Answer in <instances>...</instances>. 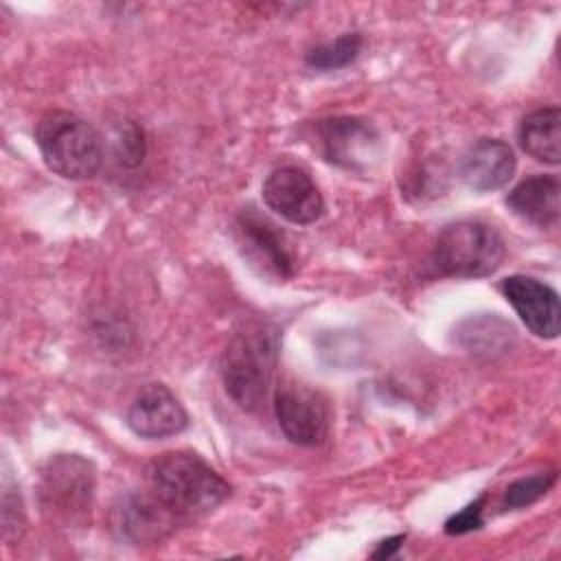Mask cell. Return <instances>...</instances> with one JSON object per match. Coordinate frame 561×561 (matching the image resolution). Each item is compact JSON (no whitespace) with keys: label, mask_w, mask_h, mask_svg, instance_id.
<instances>
[{"label":"cell","mask_w":561,"mask_h":561,"mask_svg":"<svg viewBox=\"0 0 561 561\" xmlns=\"http://www.w3.org/2000/svg\"><path fill=\"white\" fill-rule=\"evenodd\" d=\"M274 414L280 432L300 447H316L329 434V405L324 397L302 383L278 386Z\"/></svg>","instance_id":"ba28073f"},{"label":"cell","mask_w":561,"mask_h":561,"mask_svg":"<svg viewBox=\"0 0 561 561\" xmlns=\"http://www.w3.org/2000/svg\"><path fill=\"white\" fill-rule=\"evenodd\" d=\"M127 425L140 438L175 436L188 425V414L164 383H147L127 410Z\"/></svg>","instance_id":"8fae6325"},{"label":"cell","mask_w":561,"mask_h":561,"mask_svg":"<svg viewBox=\"0 0 561 561\" xmlns=\"http://www.w3.org/2000/svg\"><path fill=\"white\" fill-rule=\"evenodd\" d=\"M500 232L482 221H456L443 228L434 243V265L443 276L482 278L504 261Z\"/></svg>","instance_id":"277c9868"},{"label":"cell","mask_w":561,"mask_h":561,"mask_svg":"<svg viewBox=\"0 0 561 561\" xmlns=\"http://www.w3.org/2000/svg\"><path fill=\"white\" fill-rule=\"evenodd\" d=\"M515 173V153L497 138L476 140L460 160V175L478 193L502 188Z\"/></svg>","instance_id":"7c38bea8"},{"label":"cell","mask_w":561,"mask_h":561,"mask_svg":"<svg viewBox=\"0 0 561 561\" xmlns=\"http://www.w3.org/2000/svg\"><path fill=\"white\" fill-rule=\"evenodd\" d=\"M178 522L180 519L169 508H164L151 493H147L129 495L116 508L114 526L121 537L136 543H149L160 541L164 535H169Z\"/></svg>","instance_id":"4fadbf2b"},{"label":"cell","mask_w":561,"mask_h":561,"mask_svg":"<svg viewBox=\"0 0 561 561\" xmlns=\"http://www.w3.org/2000/svg\"><path fill=\"white\" fill-rule=\"evenodd\" d=\"M94 465L79 454L50 456L39 469V504L46 515L64 524L85 519L94 500Z\"/></svg>","instance_id":"5b68a950"},{"label":"cell","mask_w":561,"mask_h":561,"mask_svg":"<svg viewBox=\"0 0 561 561\" xmlns=\"http://www.w3.org/2000/svg\"><path fill=\"white\" fill-rule=\"evenodd\" d=\"M35 142L46 167L68 180H88L96 175L103 160L96 129L66 110H53L39 118Z\"/></svg>","instance_id":"3957f363"},{"label":"cell","mask_w":561,"mask_h":561,"mask_svg":"<svg viewBox=\"0 0 561 561\" xmlns=\"http://www.w3.org/2000/svg\"><path fill=\"white\" fill-rule=\"evenodd\" d=\"M554 482H557V471H539V473L519 478L506 486L502 497V508L506 511L526 508L535 504L539 497H543Z\"/></svg>","instance_id":"e0dca14e"},{"label":"cell","mask_w":561,"mask_h":561,"mask_svg":"<svg viewBox=\"0 0 561 561\" xmlns=\"http://www.w3.org/2000/svg\"><path fill=\"white\" fill-rule=\"evenodd\" d=\"M318 147L331 164L346 171L370 169L381 153V136L370 121L357 116H329L313 125Z\"/></svg>","instance_id":"8992f818"},{"label":"cell","mask_w":561,"mask_h":561,"mask_svg":"<svg viewBox=\"0 0 561 561\" xmlns=\"http://www.w3.org/2000/svg\"><path fill=\"white\" fill-rule=\"evenodd\" d=\"M278 366V331L270 324H248L226 344L219 373L230 399L248 412L265 401Z\"/></svg>","instance_id":"7a4b0ae2"},{"label":"cell","mask_w":561,"mask_h":561,"mask_svg":"<svg viewBox=\"0 0 561 561\" xmlns=\"http://www.w3.org/2000/svg\"><path fill=\"white\" fill-rule=\"evenodd\" d=\"M519 147L539 162L559 164L561 160V112L557 105L526 114L517 127Z\"/></svg>","instance_id":"9a60e30c"},{"label":"cell","mask_w":561,"mask_h":561,"mask_svg":"<svg viewBox=\"0 0 561 561\" xmlns=\"http://www.w3.org/2000/svg\"><path fill=\"white\" fill-rule=\"evenodd\" d=\"M506 204L519 219L548 228L559 219V180L554 175H530L506 195Z\"/></svg>","instance_id":"5bb4252c"},{"label":"cell","mask_w":561,"mask_h":561,"mask_svg":"<svg viewBox=\"0 0 561 561\" xmlns=\"http://www.w3.org/2000/svg\"><path fill=\"white\" fill-rule=\"evenodd\" d=\"M263 202L283 219L307 226L322 217L324 197L311 175L298 167H278L263 182Z\"/></svg>","instance_id":"9c48e42d"},{"label":"cell","mask_w":561,"mask_h":561,"mask_svg":"<svg viewBox=\"0 0 561 561\" xmlns=\"http://www.w3.org/2000/svg\"><path fill=\"white\" fill-rule=\"evenodd\" d=\"M359 50H362V35L359 33H342L333 42L313 46L305 55V61L309 68H316V70H340V68L353 64L359 57Z\"/></svg>","instance_id":"2e32d148"},{"label":"cell","mask_w":561,"mask_h":561,"mask_svg":"<svg viewBox=\"0 0 561 561\" xmlns=\"http://www.w3.org/2000/svg\"><path fill=\"white\" fill-rule=\"evenodd\" d=\"M403 541H405V535H394V537L379 541L377 550L373 552V559H390L392 554H397V550L403 546Z\"/></svg>","instance_id":"d6986e66"},{"label":"cell","mask_w":561,"mask_h":561,"mask_svg":"<svg viewBox=\"0 0 561 561\" xmlns=\"http://www.w3.org/2000/svg\"><path fill=\"white\" fill-rule=\"evenodd\" d=\"M484 495H480L478 500H473L471 504H467L465 508H460L458 513H454L447 522H445V533L447 535H465L471 530H478L482 526V511H484Z\"/></svg>","instance_id":"ac0fdd59"},{"label":"cell","mask_w":561,"mask_h":561,"mask_svg":"<svg viewBox=\"0 0 561 561\" xmlns=\"http://www.w3.org/2000/svg\"><path fill=\"white\" fill-rule=\"evenodd\" d=\"M500 289L530 333L543 340H554L559 335V329H561L559 294L550 285L533 276L515 274L504 278Z\"/></svg>","instance_id":"30bf717a"},{"label":"cell","mask_w":561,"mask_h":561,"mask_svg":"<svg viewBox=\"0 0 561 561\" xmlns=\"http://www.w3.org/2000/svg\"><path fill=\"white\" fill-rule=\"evenodd\" d=\"M239 252L261 276L285 280L294 274V256L283 232L256 208H243L234 221Z\"/></svg>","instance_id":"52a82bcc"},{"label":"cell","mask_w":561,"mask_h":561,"mask_svg":"<svg viewBox=\"0 0 561 561\" xmlns=\"http://www.w3.org/2000/svg\"><path fill=\"white\" fill-rule=\"evenodd\" d=\"M147 484L149 493L180 522L210 513L230 495V484L191 451H167L153 458L147 467Z\"/></svg>","instance_id":"6da1fadb"}]
</instances>
